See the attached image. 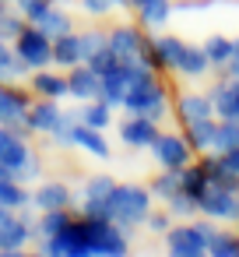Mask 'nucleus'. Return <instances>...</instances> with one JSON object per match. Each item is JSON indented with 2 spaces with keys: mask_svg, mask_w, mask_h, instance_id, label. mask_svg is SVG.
Instances as JSON below:
<instances>
[{
  "mask_svg": "<svg viewBox=\"0 0 239 257\" xmlns=\"http://www.w3.org/2000/svg\"><path fill=\"white\" fill-rule=\"evenodd\" d=\"M99 88H102V78L88 64H74L71 67V74H67V95L88 102V99H99Z\"/></svg>",
  "mask_w": 239,
  "mask_h": 257,
  "instance_id": "1a4fd4ad",
  "label": "nucleus"
},
{
  "mask_svg": "<svg viewBox=\"0 0 239 257\" xmlns=\"http://www.w3.org/2000/svg\"><path fill=\"white\" fill-rule=\"evenodd\" d=\"M60 106H57V99H39V102H32L29 106V127H32V134H50L53 127H57V120H60Z\"/></svg>",
  "mask_w": 239,
  "mask_h": 257,
  "instance_id": "ddd939ff",
  "label": "nucleus"
},
{
  "mask_svg": "<svg viewBox=\"0 0 239 257\" xmlns=\"http://www.w3.org/2000/svg\"><path fill=\"white\" fill-rule=\"evenodd\" d=\"M211 4V0H183V4H176V11H204Z\"/></svg>",
  "mask_w": 239,
  "mask_h": 257,
  "instance_id": "c03bdc74",
  "label": "nucleus"
},
{
  "mask_svg": "<svg viewBox=\"0 0 239 257\" xmlns=\"http://www.w3.org/2000/svg\"><path fill=\"white\" fill-rule=\"evenodd\" d=\"M214 127H218L214 116L190 120V123H183V138H186V145H190L193 152H211V145H214Z\"/></svg>",
  "mask_w": 239,
  "mask_h": 257,
  "instance_id": "2eb2a0df",
  "label": "nucleus"
},
{
  "mask_svg": "<svg viewBox=\"0 0 239 257\" xmlns=\"http://www.w3.org/2000/svg\"><path fill=\"white\" fill-rule=\"evenodd\" d=\"M141 43H144V32H141V29H134V25H120V29H113V32H109V50H113V53H120L123 60H137Z\"/></svg>",
  "mask_w": 239,
  "mask_h": 257,
  "instance_id": "4468645a",
  "label": "nucleus"
},
{
  "mask_svg": "<svg viewBox=\"0 0 239 257\" xmlns=\"http://www.w3.org/2000/svg\"><path fill=\"white\" fill-rule=\"evenodd\" d=\"M43 253L46 257H95L92 253V243H88V218L85 215H74L64 232L46 236L43 239Z\"/></svg>",
  "mask_w": 239,
  "mask_h": 257,
  "instance_id": "7ed1b4c3",
  "label": "nucleus"
},
{
  "mask_svg": "<svg viewBox=\"0 0 239 257\" xmlns=\"http://www.w3.org/2000/svg\"><path fill=\"white\" fill-rule=\"evenodd\" d=\"M25 71H29V67H25V64L15 57V50H8V43H4V39H0V78L8 81V78L25 74Z\"/></svg>",
  "mask_w": 239,
  "mask_h": 257,
  "instance_id": "c9c22d12",
  "label": "nucleus"
},
{
  "mask_svg": "<svg viewBox=\"0 0 239 257\" xmlns=\"http://www.w3.org/2000/svg\"><path fill=\"white\" fill-rule=\"evenodd\" d=\"M116 8H130V0H116Z\"/></svg>",
  "mask_w": 239,
  "mask_h": 257,
  "instance_id": "8fccbe9b",
  "label": "nucleus"
},
{
  "mask_svg": "<svg viewBox=\"0 0 239 257\" xmlns=\"http://www.w3.org/2000/svg\"><path fill=\"white\" fill-rule=\"evenodd\" d=\"M81 8H85L88 15H95V18H102V15H109V11L116 8V0H81Z\"/></svg>",
  "mask_w": 239,
  "mask_h": 257,
  "instance_id": "37998d69",
  "label": "nucleus"
},
{
  "mask_svg": "<svg viewBox=\"0 0 239 257\" xmlns=\"http://www.w3.org/2000/svg\"><path fill=\"white\" fill-rule=\"evenodd\" d=\"M15 57L32 71H39V67H46V64H53V39L39 29V25H25L18 36H15Z\"/></svg>",
  "mask_w": 239,
  "mask_h": 257,
  "instance_id": "20e7f679",
  "label": "nucleus"
},
{
  "mask_svg": "<svg viewBox=\"0 0 239 257\" xmlns=\"http://www.w3.org/2000/svg\"><path fill=\"white\" fill-rule=\"evenodd\" d=\"M130 11L137 15L144 29H162L172 15V4L169 0H130Z\"/></svg>",
  "mask_w": 239,
  "mask_h": 257,
  "instance_id": "9b49d317",
  "label": "nucleus"
},
{
  "mask_svg": "<svg viewBox=\"0 0 239 257\" xmlns=\"http://www.w3.org/2000/svg\"><path fill=\"white\" fill-rule=\"evenodd\" d=\"M155 50H158V64L162 71H176L179 67V57L186 50V43L179 36H155Z\"/></svg>",
  "mask_w": 239,
  "mask_h": 257,
  "instance_id": "412c9836",
  "label": "nucleus"
},
{
  "mask_svg": "<svg viewBox=\"0 0 239 257\" xmlns=\"http://www.w3.org/2000/svg\"><path fill=\"white\" fill-rule=\"evenodd\" d=\"M25 257H46V253H25Z\"/></svg>",
  "mask_w": 239,
  "mask_h": 257,
  "instance_id": "3c124183",
  "label": "nucleus"
},
{
  "mask_svg": "<svg viewBox=\"0 0 239 257\" xmlns=\"http://www.w3.org/2000/svg\"><path fill=\"white\" fill-rule=\"evenodd\" d=\"M32 204H36L39 211H53V208H71V187H67V183H60V180H53V183H43V187L36 190Z\"/></svg>",
  "mask_w": 239,
  "mask_h": 257,
  "instance_id": "dca6fc26",
  "label": "nucleus"
},
{
  "mask_svg": "<svg viewBox=\"0 0 239 257\" xmlns=\"http://www.w3.org/2000/svg\"><path fill=\"white\" fill-rule=\"evenodd\" d=\"M53 64H60V67H74V64H81V43H78L74 32L53 39Z\"/></svg>",
  "mask_w": 239,
  "mask_h": 257,
  "instance_id": "b1692460",
  "label": "nucleus"
},
{
  "mask_svg": "<svg viewBox=\"0 0 239 257\" xmlns=\"http://www.w3.org/2000/svg\"><path fill=\"white\" fill-rule=\"evenodd\" d=\"M81 123H88V127H95V131H106L109 123H113V106H106L102 99H88L85 106H81Z\"/></svg>",
  "mask_w": 239,
  "mask_h": 257,
  "instance_id": "393cba45",
  "label": "nucleus"
},
{
  "mask_svg": "<svg viewBox=\"0 0 239 257\" xmlns=\"http://www.w3.org/2000/svg\"><path fill=\"white\" fill-rule=\"evenodd\" d=\"M71 218H74V211L71 208H53V211H43V218H39V225H36V232L46 239V236H57V232H64L67 225H71Z\"/></svg>",
  "mask_w": 239,
  "mask_h": 257,
  "instance_id": "bb28decb",
  "label": "nucleus"
},
{
  "mask_svg": "<svg viewBox=\"0 0 239 257\" xmlns=\"http://www.w3.org/2000/svg\"><path fill=\"white\" fill-rule=\"evenodd\" d=\"M36 25H39V29H43L50 39H60V36H67V32H74V22H71V15H67V11H60L57 4H53V8H50V11H46V15L36 22Z\"/></svg>",
  "mask_w": 239,
  "mask_h": 257,
  "instance_id": "5701e85b",
  "label": "nucleus"
},
{
  "mask_svg": "<svg viewBox=\"0 0 239 257\" xmlns=\"http://www.w3.org/2000/svg\"><path fill=\"white\" fill-rule=\"evenodd\" d=\"M207 257H239V232L214 229V236L207 239Z\"/></svg>",
  "mask_w": 239,
  "mask_h": 257,
  "instance_id": "c756f323",
  "label": "nucleus"
},
{
  "mask_svg": "<svg viewBox=\"0 0 239 257\" xmlns=\"http://www.w3.org/2000/svg\"><path fill=\"white\" fill-rule=\"evenodd\" d=\"M74 145L85 148V152L95 155V159H109V141L102 138V131H95V127H88V123H81V120H78V127H74Z\"/></svg>",
  "mask_w": 239,
  "mask_h": 257,
  "instance_id": "a211bd4d",
  "label": "nucleus"
},
{
  "mask_svg": "<svg viewBox=\"0 0 239 257\" xmlns=\"http://www.w3.org/2000/svg\"><path fill=\"white\" fill-rule=\"evenodd\" d=\"M165 208H169V215H172V218H190V215H197V211H200V204H197V197H190L186 190H179V194H172V197L165 201Z\"/></svg>",
  "mask_w": 239,
  "mask_h": 257,
  "instance_id": "f704fd0d",
  "label": "nucleus"
},
{
  "mask_svg": "<svg viewBox=\"0 0 239 257\" xmlns=\"http://www.w3.org/2000/svg\"><path fill=\"white\" fill-rule=\"evenodd\" d=\"M32 148L25 145V138H18L15 131H8V127H0V166H8V169H18L22 166V159L29 155Z\"/></svg>",
  "mask_w": 239,
  "mask_h": 257,
  "instance_id": "f3484780",
  "label": "nucleus"
},
{
  "mask_svg": "<svg viewBox=\"0 0 239 257\" xmlns=\"http://www.w3.org/2000/svg\"><path fill=\"white\" fill-rule=\"evenodd\" d=\"M232 60H239V39H232Z\"/></svg>",
  "mask_w": 239,
  "mask_h": 257,
  "instance_id": "09e8293b",
  "label": "nucleus"
},
{
  "mask_svg": "<svg viewBox=\"0 0 239 257\" xmlns=\"http://www.w3.org/2000/svg\"><path fill=\"white\" fill-rule=\"evenodd\" d=\"M179 74H186V78H200V74H207L211 71V60H207V53H204V46H190L186 43V50H183V57H179V67H176Z\"/></svg>",
  "mask_w": 239,
  "mask_h": 257,
  "instance_id": "4be33fe9",
  "label": "nucleus"
},
{
  "mask_svg": "<svg viewBox=\"0 0 239 257\" xmlns=\"http://www.w3.org/2000/svg\"><path fill=\"white\" fill-rule=\"evenodd\" d=\"M53 4H57V0H18V11L25 15V22H29V25H36V22H39Z\"/></svg>",
  "mask_w": 239,
  "mask_h": 257,
  "instance_id": "58836bf2",
  "label": "nucleus"
},
{
  "mask_svg": "<svg viewBox=\"0 0 239 257\" xmlns=\"http://www.w3.org/2000/svg\"><path fill=\"white\" fill-rule=\"evenodd\" d=\"M127 88H130V81H127V71L120 67V71H113V74H106L102 78V88H99V99L106 102V106H123V99H127Z\"/></svg>",
  "mask_w": 239,
  "mask_h": 257,
  "instance_id": "6ab92c4d",
  "label": "nucleus"
},
{
  "mask_svg": "<svg viewBox=\"0 0 239 257\" xmlns=\"http://www.w3.org/2000/svg\"><path fill=\"white\" fill-rule=\"evenodd\" d=\"M144 225H148L151 232H169V229H172V215H169V208H162V211H148Z\"/></svg>",
  "mask_w": 239,
  "mask_h": 257,
  "instance_id": "79ce46f5",
  "label": "nucleus"
},
{
  "mask_svg": "<svg viewBox=\"0 0 239 257\" xmlns=\"http://www.w3.org/2000/svg\"><path fill=\"white\" fill-rule=\"evenodd\" d=\"M0 257H25L22 250H0Z\"/></svg>",
  "mask_w": 239,
  "mask_h": 257,
  "instance_id": "de8ad7c7",
  "label": "nucleus"
},
{
  "mask_svg": "<svg viewBox=\"0 0 239 257\" xmlns=\"http://www.w3.org/2000/svg\"><path fill=\"white\" fill-rule=\"evenodd\" d=\"M78 120H81L78 113H60V120H57V127H53L50 134H53L60 145H74V127H78Z\"/></svg>",
  "mask_w": 239,
  "mask_h": 257,
  "instance_id": "4c0bfd02",
  "label": "nucleus"
},
{
  "mask_svg": "<svg viewBox=\"0 0 239 257\" xmlns=\"http://www.w3.org/2000/svg\"><path fill=\"white\" fill-rule=\"evenodd\" d=\"M15 218V208H8V204H0V225H4V222H11Z\"/></svg>",
  "mask_w": 239,
  "mask_h": 257,
  "instance_id": "49530a36",
  "label": "nucleus"
},
{
  "mask_svg": "<svg viewBox=\"0 0 239 257\" xmlns=\"http://www.w3.org/2000/svg\"><path fill=\"white\" fill-rule=\"evenodd\" d=\"M200 215L204 218H218V222H239V190H221V187H207L200 194Z\"/></svg>",
  "mask_w": 239,
  "mask_h": 257,
  "instance_id": "423d86ee",
  "label": "nucleus"
},
{
  "mask_svg": "<svg viewBox=\"0 0 239 257\" xmlns=\"http://www.w3.org/2000/svg\"><path fill=\"white\" fill-rule=\"evenodd\" d=\"M204 53H207L211 67H218V71H221V67L232 60V39H228V36H207Z\"/></svg>",
  "mask_w": 239,
  "mask_h": 257,
  "instance_id": "7c9ffc66",
  "label": "nucleus"
},
{
  "mask_svg": "<svg viewBox=\"0 0 239 257\" xmlns=\"http://www.w3.org/2000/svg\"><path fill=\"white\" fill-rule=\"evenodd\" d=\"M81 215H85V218H95V222H113L109 197H85V204H81Z\"/></svg>",
  "mask_w": 239,
  "mask_h": 257,
  "instance_id": "e433bc0d",
  "label": "nucleus"
},
{
  "mask_svg": "<svg viewBox=\"0 0 239 257\" xmlns=\"http://www.w3.org/2000/svg\"><path fill=\"white\" fill-rule=\"evenodd\" d=\"M151 155L162 169H183V166H190L193 148L186 145L183 134H158L155 145H151Z\"/></svg>",
  "mask_w": 239,
  "mask_h": 257,
  "instance_id": "0eeeda50",
  "label": "nucleus"
},
{
  "mask_svg": "<svg viewBox=\"0 0 239 257\" xmlns=\"http://www.w3.org/2000/svg\"><path fill=\"white\" fill-rule=\"evenodd\" d=\"M228 148H239V120H221L218 116V127H214V145H211V152H228Z\"/></svg>",
  "mask_w": 239,
  "mask_h": 257,
  "instance_id": "cd10ccee",
  "label": "nucleus"
},
{
  "mask_svg": "<svg viewBox=\"0 0 239 257\" xmlns=\"http://www.w3.org/2000/svg\"><path fill=\"white\" fill-rule=\"evenodd\" d=\"M4 8H8V0H0V11H4Z\"/></svg>",
  "mask_w": 239,
  "mask_h": 257,
  "instance_id": "603ef678",
  "label": "nucleus"
},
{
  "mask_svg": "<svg viewBox=\"0 0 239 257\" xmlns=\"http://www.w3.org/2000/svg\"><path fill=\"white\" fill-rule=\"evenodd\" d=\"M151 197H162V201H169L172 194H179L183 190V169H162L155 180H151Z\"/></svg>",
  "mask_w": 239,
  "mask_h": 257,
  "instance_id": "a878e982",
  "label": "nucleus"
},
{
  "mask_svg": "<svg viewBox=\"0 0 239 257\" xmlns=\"http://www.w3.org/2000/svg\"><path fill=\"white\" fill-rule=\"evenodd\" d=\"M36 176H39V155H32V152H29V155L22 159V166L15 169V180L29 183V180H36Z\"/></svg>",
  "mask_w": 239,
  "mask_h": 257,
  "instance_id": "a19ab883",
  "label": "nucleus"
},
{
  "mask_svg": "<svg viewBox=\"0 0 239 257\" xmlns=\"http://www.w3.org/2000/svg\"><path fill=\"white\" fill-rule=\"evenodd\" d=\"M85 64H88L99 78H106V74H113V71H120V67H123V57H120V53H113V50L106 46V50H99V53H95L92 60H85Z\"/></svg>",
  "mask_w": 239,
  "mask_h": 257,
  "instance_id": "72a5a7b5",
  "label": "nucleus"
},
{
  "mask_svg": "<svg viewBox=\"0 0 239 257\" xmlns=\"http://www.w3.org/2000/svg\"><path fill=\"white\" fill-rule=\"evenodd\" d=\"M113 187H116L113 176H92V180L85 183V197H109Z\"/></svg>",
  "mask_w": 239,
  "mask_h": 257,
  "instance_id": "ea45409f",
  "label": "nucleus"
},
{
  "mask_svg": "<svg viewBox=\"0 0 239 257\" xmlns=\"http://www.w3.org/2000/svg\"><path fill=\"white\" fill-rule=\"evenodd\" d=\"M0 204H8V208L22 211V208L32 204V194L25 190L22 180H4V183H0Z\"/></svg>",
  "mask_w": 239,
  "mask_h": 257,
  "instance_id": "c85d7f7f",
  "label": "nucleus"
},
{
  "mask_svg": "<svg viewBox=\"0 0 239 257\" xmlns=\"http://www.w3.org/2000/svg\"><path fill=\"white\" fill-rule=\"evenodd\" d=\"M32 236H36L32 218H29V215H15L11 222L0 225V250H22Z\"/></svg>",
  "mask_w": 239,
  "mask_h": 257,
  "instance_id": "9d476101",
  "label": "nucleus"
},
{
  "mask_svg": "<svg viewBox=\"0 0 239 257\" xmlns=\"http://www.w3.org/2000/svg\"><path fill=\"white\" fill-rule=\"evenodd\" d=\"M32 92H39L43 99H64V95H67V78L39 67V71L32 74Z\"/></svg>",
  "mask_w": 239,
  "mask_h": 257,
  "instance_id": "aec40b11",
  "label": "nucleus"
},
{
  "mask_svg": "<svg viewBox=\"0 0 239 257\" xmlns=\"http://www.w3.org/2000/svg\"><path fill=\"white\" fill-rule=\"evenodd\" d=\"M214 236V225L211 218L207 222H183V225H172L165 232V246H169V257H207V239Z\"/></svg>",
  "mask_w": 239,
  "mask_h": 257,
  "instance_id": "f03ea898",
  "label": "nucleus"
},
{
  "mask_svg": "<svg viewBox=\"0 0 239 257\" xmlns=\"http://www.w3.org/2000/svg\"><path fill=\"white\" fill-rule=\"evenodd\" d=\"M221 159H225V166H228L232 173H239V148H228V152H221Z\"/></svg>",
  "mask_w": 239,
  "mask_h": 257,
  "instance_id": "a18cd8bd",
  "label": "nucleus"
},
{
  "mask_svg": "<svg viewBox=\"0 0 239 257\" xmlns=\"http://www.w3.org/2000/svg\"><path fill=\"white\" fill-rule=\"evenodd\" d=\"M109 208H113V222L130 232V229L144 225V218L151 211V190L141 183H116L109 194Z\"/></svg>",
  "mask_w": 239,
  "mask_h": 257,
  "instance_id": "f257e3e1",
  "label": "nucleus"
},
{
  "mask_svg": "<svg viewBox=\"0 0 239 257\" xmlns=\"http://www.w3.org/2000/svg\"><path fill=\"white\" fill-rule=\"evenodd\" d=\"M78 43H81V64H85V60H92L99 50H106V46H109V32L88 29V32H81V36H78Z\"/></svg>",
  "mask_w": 239,
  "mask_h": 257,
  "instance_id": "473e14b6",
  "label": "nucleus"
},
{
  "mask_svg": "<svg viewBox=\"0 0 239 257\" xmlns=\"http://www.w3.org/2000/svg\"><path fill=\"white\" fill-rule=\"evenodd\" d=\"M207 187H211V183H207V173H204V166H200V162L183 166V190H186L190 197H197V201H200V194H204Z\"/></svg>",
  "mask_w": 239,
  "mask_h": 257,
  "instance_id": "2f4dec72",
  "label": "nucleus"
},
{
  "mask_svg": "<svg viewBox=\"0 0 239 257\" xmlns=\"http://www.w3.org/2000/svg\"><path fill=\"white\" fill-rule=\"evenodd\" d=\"M88 243L95 257H127L130 243H127V229L116 222H95L88 218Z\"/></svg>",
  "mask_w": 239,
  "mask_h": 257,
  "instance_id": "39448f33",
  "label": "nucleus"
},
{
  "mask_svg": "<svg viewBox=\"0 0 239 257\" xmlns=\"http://www.w3.org/2000/svg\"><path fill=\"white\" fill-rule=\"evenodd\" d=\"M158 134H162L158 131V120H148L141 113H130V120L120 123V141L127 148H151Z\"/></svg>",
  "mask_w": 239,
  "mask_h": 257,
  "instance_id": "6e6552de",
  "label": "nucleus"
},
{
  "mask_svg": "<svg viewBox=\"0 0 239 257\" xmlns=\"http://www.w3.org/2000/svg\"><path fill=\"white\" fill-rule=\"evenodd\" d=\"M176 113H179V123L204 120V116H214V102H211V95H204V92H186V95L176 99Z\"/></svg>",
  "mask_w": 239,
  "mask_h": 257,
  "instance_id": "f8f14e48",
  "label": "nucleus"
}]
</instances>
